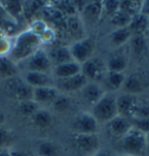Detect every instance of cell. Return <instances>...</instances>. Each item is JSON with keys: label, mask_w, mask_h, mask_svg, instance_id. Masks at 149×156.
<instances>
[{"label": "cell", "mask_w": 149, "mask_h": 156, "mask_svg": "<svg viewBox=\"0 0 149 156\" xmlns=\"http://www.w3.org/2000/svg\"><path fill=\"white\" fill-rule=\"evenodd\" d=\"M132 36H133V35H132V33L129 32L128 27L113 29V30L111 32L110 35H108L111 44H112L113 47H115V48L122 47L123 44L128 43Z\"/></svg>", "instance_id": "26"}, {"label": "cell", "mask_w": 149, "mask_h": 156, "mask_svg": "<svg viewBox=\"0 0 149 156\" xmlns=\"http://www.w3.org/2000/svg\"><path fill=\"white\" fill-rule=\"evenodd\" d=\"M120 1H113L107 0L103 1V12H101V20H108L119 11Z\"/></svg>", "instance_id": "36"}, {"label": "cell", "mask_w": 149, "mask_h": 156, "mask_svg": "<svg viewBox=\"0 0 149 156\" xmlns=\"http://www.w3.org/2000/svg\"><path fill=\"white\" fill-rule=\"evenodd\" d=\"M86 84H87V79L82 73H78L76 76L65 79H55V87L59 90V93L68 96L70 93L80 92V90Z\"/></svg>", "instance_id": "11"}, {"label": "cell", "mask_w": 149, "mask_h": 156, "mask_svg": "<svg viewBox=\"0 0 149 156\" xmlns=\"http://www.w3.org/2000/svg\"><path fill=\"white\" fill-rule=\"evenodd\" d=\"M92 156H117L115 154L111 153V151H107V150H98L96 154H93Z\"/></svg>", "instance_id": "44"}, {"label": "cell", "mask_w": 149, "mask_h": 156, "mask_svg": "<svg viewBox=\"0 0 149 156\" xmlns=\"http://www.w3.org/2000/svg\"><path fill=\"white\" fill-rule=\"evenodd\" d=\"M146 35H149V28H148V32H147V34Z\"/></svg>", "instance_id": "48"}, {"label": "cell", "mask_w": 149, "mask_h": 156, "mask_svg": "<svg viewBox=\"0 0 149 156\" xmlns=\"http://www.w3.org/2000/svg\"><path fill=\"white\" fill-rule=\"evenodd\" d=\"M59 94V90L55 86H45V87H36L33 91V100L41 105L51 104Z\"/></svg>", "instance_id": "19"}, {"label": "cell", "mask_w": 149, "mask_h": 156, "mask_svg": "<svg viewBox=\"0 0 149 156\" xmlns=\"http://www.w3.org/2000/svg\"><path fill=\"white\" fill-rule=\"evenodd\" d=\"M47 54L49 56V59L51 62L52 66H57V65L69 63V62L73 61L69 46L52 47L49 50H47Z\"/></svg>", "instance_id": "17"}, {"label": "cell", "mask_w": 149, "mask_h": 156, "mask_svg": "<svg viewBox=\"0 0 149 156\" xmlns=\"http://www.w3.org/2000/svg\"><path fill=\"white\" fill-rule=\"evenodd\" d=\"M72 132L75 135L78 134H97L99 124L91 113H79L73 118L71 124Z\"/></svg>", "instance_id": "7"}, {"label": "cell", "mask_w": 149, "mask_h": 156, "mask_svg": "<svg viewBox=\"0 0 149 156\" xmlns=\"http://www.w3.org/2000/svg\"><path fill=\"white\" fill-rule=\"evenodd\" d=\"M122 156H126V155H122Z\"/></svg>", "instance_id": "49"}, {"label": "cell", "mask_w": 149, "mask_h": 156, "mask_svg": "<svg viewBox=\"0 0 149 156\" xmlns=\"http://www.w3.org/2000/svg\"><path fill=\"white\" fill-rule=\"evenodd\" d=\"M39 37L41 40V42H42V46H50L56 41L57 34H56V30L52 27L49 26L47 28V30L44 33H42Z\"/></svg>", "instance_id": "40"}, {"label": "cell", "mask_w": 149, "mask_h": 156, "mask_svg": "<svg viewBox=\"0 0 149 156\" xmlns=\"http://www.w3.org/2000/svg\"><path fill=\"white\" fill-rule=\"evenodd\" d=\"M75 148L85 155L92 156L100 147V139L98 134H78L73 136Z\"/></svg>", "instance_id": "10"}, {"label": "cell", "mask_w": 149, "mask_h": 156, "mask_svg": "<svg viewBox=\"0 0 149 156\" xmlns=\"http://www.w3.org/2000/svg\"><path fill=\"white\" fill-rule=\"evenodd\" d=\"M106 72L107 69L105 62L94 56L80 64V73L87 79V82L91 83H100L101 80H104Z\"/></svg>", "instance_id": "5"}, {"label": "cell", "mask_w": 149, "mask_h": 156, "mask_svg": "<svg viewBox=\"0 0 149 156\" xmlns=\"http://www.w3.org/2000/svg\"><path fill=\"white\" fill-rule=\"evenodd\" d=\"M125 79H126V73L123 72L107 71L104 77V82L111 91H118L121 90Z\"/></svg>", "instance_id": "27"}, {"label": "cell", "mask_w": 149, "mask_h": 156, "mask_svg": "<svg viewBox=\"0 0 149 156\" xmlns=\"http://www.w3.org/2000/svg\"><path fill=\"white\" fill-rule=\"evenodd\" d=\"M8 91L11 96L18 101H26V100H33V89L30 85H28L22 78L14 77L9 79L8 83Z\"/></svg>", "instance_id": "12"}, {"label": "cell", "mask_w": 149, "mask_h": 156, "mask_svg": "<svg viewBox=\"0 0 149 156\" xmlns=\"http://www.w3.org/2000/svg\"><path fill=\"white\" fill-rule=\"evenodd\" d=\"M11 156H32L28 151L21 149H11Z\"/></svg>", "instance_id": "42"}, {"label": "cell", "mask_w": 149, "mask_h": 156, "mask_svg": "<svg viewBox=\"0 0 149 156\" xmlns=\"http://www.w3.org/2000/svg\"><path fill=\"white\" fill-rule=\"evenodd\" d=\"M52 5L59 9L64 18L78 15L77 9L73 5V1H56V2H52Z\"/></svg>", "instance_id": "35"}, {"label": "cell", "mask_w": 149, "mask_h": 156, "mask_svg": "<svg viewBox=\"0 0 149 156\" xmlns=\"http://www.w3.org/2000/svg\"><path fill=\"white\" fill-rule=\"evenodd\" d=\"M0 8L4 13L14 22H18L20 19H23L25 2L23 1H0Z\"/></svg>", "instance_id": "20"}, {"label": "cell", "mask_w": 149, "mask_h": 156, "mask_svg": "<svg viewBox=\"0 0 149 156\" xmlns=\"http://www.w3.org/2000/svg\"><path fill=\"white\" fill-rule=\"evenodd\" d=\"M40 107L41 106L36 104L34 100H26V101L18 103V112L20 113V115L26 118H32Z\"/></svg>", "instance_id": "31"}, {"label": "cell", "mask_w": 149, "mask_h": 156, "mask_svg": "<svg viewBox=\"0 0 149 156\" xmlns=\"http://www.w3.org/2000/svg\"><path fill=\"white\" fill-rule=\"evenodd\" d=\"M107 71L112 72H123L128 68V57L123 52H117L111 55L108 59L105 62Z\"/></svg>", "instance_id": "23"}, {"label": "cell", "mask_w": 149, "mask_h": 156, "mask_svg": "<svg viewBox=\"0 0 149 156\" xmlns=\"http://www.w3.org/2000/svg\"><path fill=\"white\" fill-rule=\"evenodd\" d=\"M130 20H132V18H130L129 15H127L126 13H123L122 11L119 9L117 13L114 14V15L108 20V23H110L114 29H117V28L128 27Z\"/></svg>", "instance_id": "34"}, {"label": "cell", "mask_w": 149, "mask_h": 156, "mask_svg": "<svg viewBox=\"0 0 149 156\" xmlns=\"http://www.w3.org/2000/svg\"><path fill=\"white\" fill-rule=\"evenodd\" d=\"M119 146L122 155L126 156H146L147 150V135L134 127L121 139Z\"/></svg>", "instance_id": "2"}, {"label": "cell", "mask_w": 149, "mask_h": 156, "mask_svg": "<svg viewBox=\"0 0 149 156\" xmlns=\"http://www.w3.org/2000/svg\"><path fill=\"white\" fill-rule=\"evenodd\" d=\"M129 48L133 55H135L137 57L143 56L148 49L146 35H133L129 40Z\"/></svg>", "instance_id": "28"}, {"label": "cell", "mask_w": 149, "mask_h": 156, "mask_svg": "<svg viewBox=\"0 0 149 156\" xmlns=\"http://www.w3.org/2000/svg\"><path fill=\"white\" fill-rule=\"evenodd\" d=\"M22 79L33 89L36 87H45V86H55V78L50 73H42V72L25 71L22 75Z\"/></svg>", "instance_id": "13"}, {"label": "cell", "mask_w": 149, "mask_h": 156, "mask_svg": "<svg viewBox=\"0 0 149 156\" xmlns=\"http://www.w3.org/2000/svg\"><path fill=\"white\" fill-rule=\"evenodd\" d=\"M19 73V65L14 63L8 56L0 57V79L9 80Z\"/></svg>", "instance_id": "25"}, {"label": "cell", "mask_w": 149, "mask_h": 156, "mask_svg": "<svg viewBox=\"0 0 149 156\" xmlns=\"http://www.w3.org/2000/svg\"><path fill=\"white\" fill-rule=\"evenodd\" d=\"M48 27H49V25H48L47 22H44L43 20L40 19V18H36V19H34L32 22H30L28 30H30L33 34L40 36L42 33H44L45 30H47Z\"/></svg>", "instance_id": "39"}, {"label": "cell", "mask_w": 149, "mask_h": 156, "mask_svg": "<svg viewBox=\"0 0 149 156\" xmlns=\"http://www.w3.org/2000/svg\"><path fill=\"white\" fill-rule=\"evenodd\" d=\"M50 106L52 110L59 113H66L72 108V99L68 94L59 93L57 98L50 104Z\"/></svg>", "instance_id": "30"}, {"label": "cell", "mask_w": 149, "mask_h": 156, "mask_svg": "<svg viewBox=\"0 0 149 156\" xmlns=\"http://www.w3.org/2000/svg\"><path fill=\"white\" fill-rule=\"evenodd\" d=\"M0 156H11V149H0Z\"/></svg>", "instance_id": "46"}, {"label": "cell", "mask_w": 149, "mask_h": 156, "mask_svg": "<svg viewBox=\"0 0 149 156\" xmlns=\"http://www.w3.org/2000/svg\"><path fill=\"white\" fill-rule=\"evenodd\" d=\"M106 126L108 128V132L113 136L121 139L133 128V122H132V119L129 118L117 115L114 119H112L110 122H107Z\"/></svg>", "instance_id": "14"}, {"label": "cell", "mask_w": 149, "mask_h": 156, "mask_svg": "<svg viewBox=\"0 0 149 156\" xmlns=\"http://www.w3.org/2000/svg\"><path fill=\"white\" fill-rule=\"evenodd\" d=\"M14 37L7 36L6 34L0 35V57H6L9 56L13 48Z\"/></svg>", "instance_id": "38"}, {"label": "cell", "mask_w": 149, "mask_h": 156, "mask_svg": "<svg viewBox=\"0 0 149 156\" xmlns=\"http://www.w3.org/2000/svg\"><path fill=\"white\" fill-rule=\"evenodd\" d=\"M91 114L99 125L110 122L118 115L117 96L114 93H105L104 97L92 106Z\"/></svg>", "instance_id": "3"}, {"label": "cell", "mask_w": 149, "mask_h": 156, "mask_svg": "<svg viewBox=\"0 0 149 156\" xmlns=\"http://www.w3.org/2000/svg\"><path fill=\"white\" fill-rule=\"evenodd\" d=\"M30 121L35 128L40 130H45L54 124V115L49 110H47L44 107H40L35 112V114L30 118Z\"/></svg>", "instance_id": "21"}, {"label": "cell", "mask_w": 149, "mask_h": 156, "mask_svg": "<svg viewBox=\"0 0 149 156\" xmlns=\"http://www.w3.org/2000/svg\"><path fill=\"white\" fill-rule=\"evenodd\" d=\"M133 127L135 129L142 132L143 134H149V117L141 118V119H133Z\"/></svg>", "instance_id": "41"}, {"label": "cell", "mask_w": 149, "mask_h": 156, "mask_svg": "<svg viewBox=\"0 0 149 156\" xmlns=\"http://www.w3.org/2000/svg\"><path fill=\"white\" fill-rule=\"evenodd\" d=\"M149 28V18L144 14L139 13L130 20L128 29L132 35H146Z\"/></svg>", "instance_id": "24"}, {"label": "cell", "mask_w": 149, "mask_h": 156, "mask_svg": "<svg viewBox=\"0 0 149 156\" xmlns=\"http://www.w3.org/2000/svg\"><path fill=\"white\" fill-rule=\"evenodd\" d=\"M149 86V80L146 76L141 75L140 72H132L126 75V79L123 82L121 90L123 93H128L132 96H137L144 92Z\"/></svg>", "instance_id": "9"}, {"label": "cell", "mask_w": 149, "mask_h": 156, "mask_svg": "<svg viewBox=\"0 0 149 156\" xmlns=\"http://www.w3.org/2000/svg\"><path fill=\"white\" fill-rule=\"evenodd\" d=\"M72 59L78 64H83L93 57L96 51V40L91 36H85L84 39L75 41L70 46Z\"/></svg>", "instance_id": "4"}, {"label": "cell", "mask_w": 149, "mask_h": 156, "mask_svg": "<svg viewBox=\"0 0 149 156\" xmlns=\"http://www.w3.org/2000/svg\"><path fill=\"white\" fill-rule=\"evenodd\" d=\"M14 135L6 127L0 126V149H9L14 142Z\"/></svg>", "instance_id": "37"}, {"label": "cell", "mask_w": 149, "mask_h": 156, "mask_svg": "<svg viewBox=\"0 0 149 156\" xmlns=\"http://www.w3.org/2000/svg\"><path fill=\"white\" fill-rule=\"evenodd\" d=\"M146 156H149V134H147V150H146Z\"/></svg>", "instance_id": "47"}, {"label": "cell", "mask_w": 149, "mask_h": 156, "mask_svg": "<svg viewBox=\"0 0 149 156\" xmlns=\"http://www.w3.org/2000/svg\"><path fill=\"white\" fill-rule=\"evenodd\" d=\"M141 13L144 14L146 16H148V18H149V1H142Z\"/></svg>", "instance_id": "43"}, {"label": "cell", "mask_w": 149, "mask_h": 156, "mask_svg": "<svg viewBox=\"0 0 149 156\" xmlns=\"http://www.w3.org/2000/svg\"><path fill=\"white\" fill-rule=\"evenodd\" d=\"M25 66V71H32V72H42V73H50L52 72L51 62L49 59V56L47 54V50L41 48L40 50L32 55L29 58L22 62Z\"/></svg>", "instance_id": "6"}, {"label": "cell", "mask_w": 149, "mask_h": 156, "mask_svg": "<svg viewBox=\"0 0 149 156\" xmlns=\"http://www.w3.org/2000/svg\"><path fill=\"white\" fill-rule=\"evenodd\" d=\"M136 103H137V98L136 96H132L128 93H121L117 96V110L118 115L121 117L129 118L132 117L133 110L135 107Z\"/></svg>", "instance_id": "18"}, {"label": "cell", "mask_w": 149, "mask_h": 156, "mask_svg": "<svg viewBox=\"0 0 149 156\" xmlns=\"http://www.w3.org/2000/svg\"><path fill=\"white\" fill-rule=\"evenodd\" d=\"M42 48V42L37 35L30 30H23L14 37L13 48L9 54V58L19 65L23 61L29 58L32 55Z\"/></svg>", "instance_id": "1"}, {"label": "cell", "mask_w": 149, "mask_h": 156, "mask_svg": "<svg viewBox=\"0 0 149 156\" xmlns=\"http://www.w3.org/2000/svg\"><path fill=\"white\" fill-rule=\"evenodd\" d=\"M5 121H6V114L4 113V111L0 108V126H2Z\"/></svg>", "instance_id": "45"}, {"label": "cell", "mask_w": 149, "mask_h": 156, "mask_svg": "<svg viewBox=\"0 0 149 156\" xmlns=\"http://www.w3.org/2000/svg\"><path fill=\"white\" fill-rule=\"evenodd\" d=\"M141 6H142V1H120L119 9L129 15L130 18H133L139 13H141Z\"/></svg>", "instance_id": "33"}, {"label": "cell", "mask_w": 149, "mask_h": 156, "mask_svg": "<svg viewBox=\"0 0 149 156\" xmlns=\"http://www.w3.org/2000/svg\"><path fill=\"white\" fill-rule=\"evenodd\" d=\"M63 30L69 36L76 39V41L85 37V27L83 25L80 18H79V15H73V16L65 18Z\"/></svg>", "instance_id": "16"}, {"label": "cell", "mask_w": 149, "mask_h": 156, "mask_svg": "<svg viewBox=\"0 0 149 156\" xmlns=\"http://www.w3.org/2000/svg\"><path fill=\"white\" fill-rule=\"evenodd\" d=\"M44 5H45V2H41V1H30V2H25L23 18H25V19H33V18H35L36 15L40 16V13H41L42 8L44 7Z\"/></svg>", "instance_id": "32"}, {"label": "cell", "mask_w": 149, "mask_h": 156, "mask_svg": "<svg viewBox=\"0 0 149 156\" xmlns=\"http://www.w3.org/2000/svg\"><path fill=\"white\" fill-rule=\"evenodd\" d=\"M78 73H80V64H78L75 61L54 66L51 72L52 77L55 79H65V78L76 76Z\"/></svg>", "instance_id": "22"}, {"label": "cell", "mask_w": 149, "mask_h": 156, "mask_svg": "<svg viewBox=\"0 0 149 156\" xmlns=\"http://www.w3.org/2000/svg\"><path fill=\"white\" fill-rule=\"evenodd\" d=\"M37 156H61L62 150L59 144L52 141H40L36 146Z\"/></svg>", "instance_id": "29"}, {"label": "cell", "mask_w": 149, "mask_h": 156, "mask_svg": "<svg viewBox=\"0 0 149 156\" xmlns=\"http://www.w3.org/2000/svg\"><path fill=\"white\" fill-rule=\"evenodd\" d=\"M101 12L103 1H87L83 11L79 13V18L85 28L99 25V22L101 21Z\"/></svg>", "instance_id": "8"}, {"label": "cell", "mask_w": 149, "mask_h": 156, "mask_svg": "<svg viewBox=\"0 0 149 156\" xmlns=\"http://www.w3.org/2000/svg\"><path fill=\"white\" fill-rule=\"evenodd\" d=\"M105 93H106V91L100 83L87 82V84L80 90V94H82L83 100L85 103L92 105V106L104 97Z\"/></svg>", "instance_id": "15"}]
</instances>
